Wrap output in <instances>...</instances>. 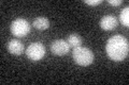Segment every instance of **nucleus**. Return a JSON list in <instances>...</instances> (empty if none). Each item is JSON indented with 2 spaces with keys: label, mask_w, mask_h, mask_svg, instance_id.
<instances>
[{
  "label": "nucleus",
  "mask_w": 129,
  "mask_h": 85,
  "mask_svg": "<svg viewBox=\"0 0 129 85\" xmlns=\"http://www.w3.org/2000/svg\"><path fill=\"white\" fill-rule=\"evenodd\" d=\"M82 42H83V38L76 33L70 34L69 36H68V38H67V43L69 44L70 47H73V48L80 47L81 45H82Z\"/></svg>",
  "instance_id": "9"
},
{
  "label": "nucleus",
  "mask_w": 129,
  "mask_h": 85,
  "mask_svg": "<svg viewBox=\"0 0 129 85\" xmlns=\"http://www.w3.org/2000/svg\"><path fill=\"white\" fill-rule=\"evenodd\" d=\"M117 25H118L117 19L113 15H106L100 20V27L103 30H107V31H111L113 29H115Z\"/></svg>",
  "instance_id": "6"
},
{
  "label": "nucleus",
  "mask_w": 129,
  "mask_h": 85,
  "mask_svg": "<svg viewBox=\"0 0 129 85\" xmlns=\"http://www.w3.org/2000/svg\"><path fill=\"white\" fill-rule=\"evenodd\" d=\"M102 2V0H85V3L88 5H98Z\"/></svg>",
  "instance_id": "11"
},
{
  "label": "nucleus",
  "mask_w": 129,
  "mask_h": 85,
  "mask_svg": "<svg viewBox=\"0 0 129 85\" xmlns=\"http://www.w3.org/2000/svg\"><path fill=\"white\" fill-rule=\"evenodd\" d=\"M119 20L125 27L129 26V6H126L125 9H123L122 12H120Z\"/></svg>",
  "instance_id": "10"
},
{
  "label": "nucleus",
  "mask_w": 129,
  "mask_h": 85,
  "mask_svg": "<svg viewBox=\"0 0 129 85\" xmlns=\"http://www.w3.org/2000/svg\"><path fill=\"white\" fill-rule=\"evenodd\" d=\"M45 54V47L41 43H32L26 50L27 58L31 61L41 60Z\"/></svg>",
  "instance_id": "4"
},
{
  "label": "nucleus",
  "mask_w": 129,
  "mask_h": 85,
  "mask_svg": "<svg viewBox=\"0 0 129 85\" xmlns=\"http://www.w3.org/2000/svg\"><path fill=\"white\" fill-rule=\"evenodd\" d=\"M73 60L80 66H89L94 62V53L89 48L86 47H75L73 49Z\"/></svg>",
  "instance_id": "2"
},
{
  "label": "nucleus",
  "mask_w": 129,
  "mask_h": 85,
  "mask_svg": "<svg viewBox=\"0 0 129 85\" xmlns=\"http://www.w3.org/2000/svg\"><path fill=\"white\" fill-rule=\"evenodd\" d=\"M32 26L38 30H46L50 27V21L45 17H37L32 22Z\"/></svg>",
  "instance_id": "8"
},
{
  "label": "nucleus",
  "mask_w": 129,
  "mask_h": 85,
  "mask_svg": "<svg viewBox=\"0 0 129 85\" xmlns=\"http://www.w3.org/2000/svg\"><path fill=\"white\" fill-rule=\"evenodd\" d=\"M30 31V25L26 19L17 18L11 23V32L16 37H24Z\"/></svg>",
  "instance_id": "3"
},
{
  "label": "nucleus",
  "mask_w": 129,
  "mask_h": 85,
  "mask_svg": "<svg viewBox=\"0 0 129 85\" xmlns=\"http://www.w3.org/2000/svg\"><path fill=\"white\" fill-rule=\"evenodd\" d=\"M8 50L10 53L14 55H19L23 53L24 51V45L17 39H12L8 44Z\"/></svg>",
  "instance_id": "7"
},
{
  "label": "nucleus",
  "mask_w": 129,
  "mask_h": 85,
  "mask_svg": "<svg viewBox=\"0 0 129 85\" xmlns=\"http://www.w3.org/2000/svg\"><path fill=\"white\" fill-rule=\"evenodd\" d=\"M70 50V46L64 39H56L51 44V51L55 55H64Z\"/></svg>",
  "instance_id": "5"
},
{
  "label": "nucleus",
  "mask_w": 129,
  "mask_h": 85,
  "mask_svg": "<svg viewBox=\"0 0 129 85\" xmlns=\"http://www.w3.org/2000/svg\"><path fill=\"white\" fill-rule=\"evenodd\" d=\"M109 4H111V5H114V6H117L119 4H122V0H116V1H113V0H109Z\"/></svg>",
  "instance_id": "12"
},
{
  "label": "nucleus",
  "mask_w": 129,
  "mask_h": 85,
  "mask_svg": "<svg viewBox=\"0 0 129 85\" xmlns=\"http://www.w3.org/2000/svg\"><path fill=\"white\" fill-rule=\"evenodd\" d=\"M107 54L111 60L115 62H120L127 58L128 55V40L125 36L114 35L109 38L106 46Z\"/></svg>",
  "instance_id": "1"
}]
</instances>
